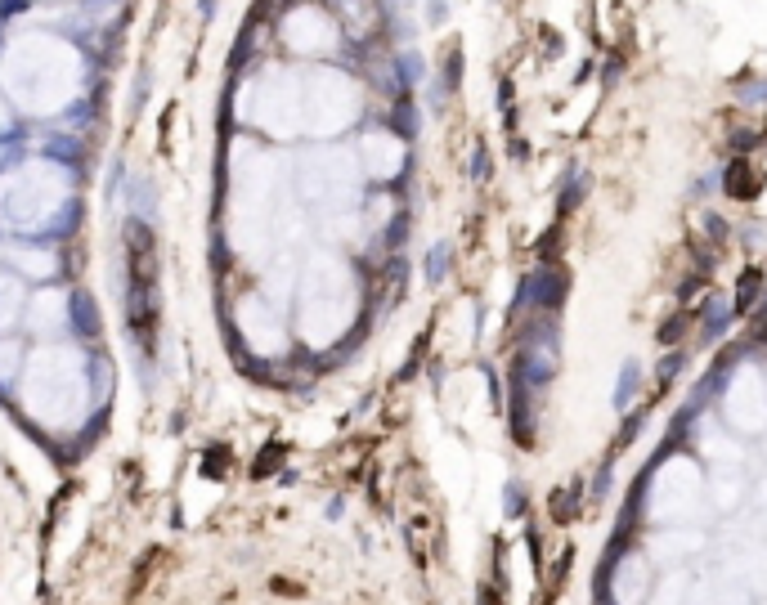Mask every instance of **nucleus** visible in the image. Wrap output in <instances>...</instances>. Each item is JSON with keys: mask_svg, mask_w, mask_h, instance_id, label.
Segmentation results:
<instances>
[{"mask_svg": "<svg viewBox=\"0 0 767 605\" xmlns=\"http://www.w3.org/2000/svg\"><path fill=\"white\" fill-rule=\"evenodd\" d=\"M427 14H431V23H445V0H431Z\"/></svg>", "mask_w": 767, "mask_h": 605, "instance_id": "9d476101", "label": "nucleus"}, {"mask_svg": "<svg viewBox=\"0 0 767 605\" xmlns=\"http://www.w3.org/2000/svg\"><path fill=\"white\" fill-rule=\"evenodd\" d=\"M754 287H759V274H745V283H741V305L754 296Z\"/></svg>", "mask_w": 767, "mask_h": 605, "instance_id": "1a4fd4ad", "label": "nucleus"}, {"mask_svg": "<svg viewBox=\"0 0 767 605\" xmlns=\"http://www.w3.org/2000/svg\"><path fill=\"white\" fill-rule=\"evenodd\" d=\"M723 328H727V305L723 301H709L705 305V332H709V337H718Z\"/></svg>", "mask_w": 767, "mask_h": 605, "instance_id": "7ed1b4c3", "label": "nucleus"}, {"mask_svg": "<svg viewBox=\"0 0 767 605\" xmlns=\"http://www.w3.org/2000/svg\"><path fill=\"white\" fill-rule=\"evenodd\" d=\"M682 328H687V319H673L669 328H660V341H678V337H682Z\"/></svg>", "mask_w": 767, "mask_h": 605, "instance_id": "0eeeda50", "label": "nucleus"}, {"mask_svg": "<svg viewBox=\"0 0 767 605\" xmlns=\"http://www.w3.org/2000/svg\"><path fill=\"white\" fill-rule=\"evenodd\" d=\"M579 193H584V171L575 166V171L566 175V193H561V211H570V207H575V202H579Z\"/></svg>", "mask_w": 767, "mask_h": 605, "instance_id": "20e7f679", "label": "nucleus"}, {"mask_svg": "<svg viewBox=\"0 0 767 605\" xmlns=\"http://www.w3.org/2000/svg\"><path fill=\"white\" fill-rule=\"evenodd\" d=\"M404 77H409V81H418V77H422V63H418V54H409V59H404Z\"/></svg>", "mask_w": 767, "mask_h": 605, "instance_id": "6e6552de", "label": "nucleus"}, {"mask_svg": "<svg viewBox=\"0 0 767 605\" xmlns=\"http://www.w3.org/2000/svg\"><path fill=\"white\" fill-rule=\"evenodd\" d=\"M525 296L539 301L543 310L561 305V296H566V269H539V274H530L525 278Z\"/></svg>", "mask_w": 767, "mask_h": 605, "instance_id": "f257e3e1", "label": "nucleus"}, {"mask_svg": "<svg viewBox=\"0 0 767 605\" xmlns=\"http://www.w3.org/2000/svg\"><path fill=\"white\" fill-rule=\"evenodd\" d=\"M440 274H445V247L431 256V278H440Z\"/></svg>", "mask_w": 767, "mask_h": 605, "instance_id": "9b49d317", "label": "nucleus"}, {"mask_svg": "<svg viewBox=\"0 0 767 605\" xmlns=\"http://www.w3.org/2000/svg\"><path fill=\"white\" fill-rule=\"evenodd\" d=\"M458 77H462V50L445 59V90H458Z\"/></svg>", "mask_w": 767, "mask_h": 605, "instance_id": "39448f33", "label": "nucleus"}, {"mask_svg": "<svg viewBox=\"0 0 767 605\" xmlns=\"http://www.w3.org/2000/svg\"><path fill=\"white\" fill-rule=\"evenodd\" d=\"M471 175H476V180H489V157H485V148H476V157H471Z\"/></svg>", "mask_w": 767, "mask_h": 605, "instance_id": "423d86ee", "label": "nucleus"}, {"mask_svg": "<svg viewBox=\"0 0 767 605\" xmlns=\"http://www.w3.org/2000/svg\"><path fill=\"white\" fill-rule=\"evenodd\" d=\"M637 381H642V368H637V363H624V372H619V395H615L619 408H628V399L637 395Z\"/></svg>", "mask_w": 767, "mask_h": 605, "instance_id": "f03ea898", "label": "nucleus"}]
</instances>
